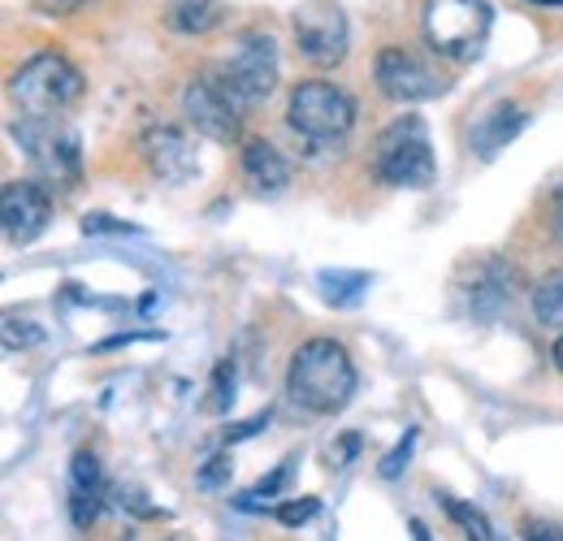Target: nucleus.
I'll list each match as a JSON object with an SVG mask.
<instances>
[{
    "label": "nucleus",
    "instance_id": "1",
    "mask_svg": "<svg viewBox=\"0 0 563 541\" xmlns=\"http://www.w3.org/2000/svg\"><path fill=\"white\" fill-rule=\"evenodd\" d=\"M360 373L347 346L334 339H308L286 368V399L308 416H339L352 404Z\"/></svg>",
    "mask_w": 563,
    "mask_h": 541
},
{
    "label": "nucleus",
    "instance_id": "2",
    "mask_svg": "<svg viewBox=\"0 0 563 541\" xmlns=\"http://www.w3.org/2000/svg\"><path fill=\"white\" fill-rule=\"evenodd\" d=\"M286 126L317 152L343 147L347 135L355 131V100L339 82L308 78L286 100Z\"/></svg>",
    "mask_w": 563,
    "mask_h": 541
},
{
    "label": "nucleus",
    "instance_id": "3",
    "mask_svg": "<svg viewBox=\"0 0 563 541\" xmlns=\"http://www.w3.org/2000/svg\"><path fill=\"white\" fill-rule=\"evenodd\" d=\"M82 91H87L82 69L62 53H35L9 78V100L26 118H62L82 100Z\"/></svg>",
    "mask_w": 563,
    "mask_h": 541
},
{
    "label": "nucleus",
    "instance_id": "4",
    "mask_svg": "<svg viewBox=\"0 0 563 541\" xmlns=\"http://www.w3.org/2000/svg\"><path fill=\"white\" fill-rule=\"evenodd\" d=\"M373 174L399 191H429L438 178V156L429 143V126L421 118H395L373 143Z\"/></svg>",
    "mask_w": 563,
    "mask_h": 541
},
{
    "label": "nucleus",
    "instance_id": "5",
    "mask_svg": "<svg viewBox=\"0 0 563 541\" xmlns=\"http://www.w3.org/2000/svg\"><path fill=\"white\" fill-rule=\"evenodd\" d=\"M13 139L22 143V152L31 161V174L48 191L70 196L82 183V143L62 118H26L22 113V122H13Z\"/></svg>",
    "mask_w": 563,
    "mask_h": 541
},
{
    "label": "nucleus",
    "instance_id": "6",
    "mask_svg": "<svg viewBox=\"0 0 563 541\" xmlns=\"http://www.w3.org/2000/svg\"><path fill=\"white\" fill-rule=\"evenodd\" d=\"M421 31L438 57L473 62L490 40L494 9L490 0H424Z\"/></svg>",
    "mask_w": 563,
    "mask_h": 541
},
{
    "label": "nucleus",
    "instance_id": "7",
    "mask_svg": "<svg viewBox=\"0 0 563 541\" xmlns=\"http://www.w3.org/2000/svg\"><path fill=\"white\" fill-rule=\"evenodd\" d=\"M217 74L225 78V87H230L243 104H261V100H269L274 87H278V78H282V62H278V44H274V35H265V31H243V35H234V44H230L225 62L217 66Z\"/></svg>",
    "mask_w": 563,
    "mask_h": 541
},
{
    "label": "nucleus",
    "instance_id": "8",
    "mask_svg": "<svg viewBox=\"0 0 563 541\" xmlns=\"http://www.w3.org/2000/svg\"><path fill=\"white\" fill-rule=\"evenodd\" d=\"M243 100L225 87V78L209 69L183 87V118L212 143H234L243 135Z\"/></svg>",
    "mask_w": 563,
    "mask_h": 541
},
{
    "label": "nucleus",
    "instance_id": "9",
    "mask_svg": "<svg viewBox=\"0 0 563 541\" xmlns=\"http://www.w3.org/2000/svg\"><path fill=\"white\" fill-rule=\"evenodd\" d=\"M290 31H295V44L299 53L312 62V66H339L352 48V26H347V13L334 4V0H303L295 13H290Z\"/></svg>",
    "mask_w": 563,
    "mask_h": 541
},
{
    "label": "nucleus",
    "instance_id": "10",
    "mask_svg": "<svg viewBox=\"0 0 563 541\" xmlns=\"http://www.w3.org/2000/svg\"><path fill=\"white\" fill-rule=\"evenodd\" d=\"M373 82H377V91H382L386 100H395V104H421V100H433V96L446 91V78L433 74L421 57H412V53L399 48V44H390V48L377 53V62H373Z\"/></svg>",
    "mask_w": 563,
    "mask_h": 541
},
{
    "label": "nucleus",
    "instance_id": "11",
    "mask_svg": "<svg viewBox=\"0 0 563 541\" xmlns=\"http://www.w3.org/2000/svg\"><path fill=\"white\" fill-rule=\"evenodd\" d=\"M0 221H4V239L13 247H31L53 225V191L40 178L4 183V191H0Z\"/></svg>",
    "mask_w": 563,
    "mask_h": 541
},
{
    "label": "nucleus",
    "instance_id": "12",
    "mask_svg": "<svg viewBox=\"0 0 563 541\" xmlns=\"http://www.w3.org/2000/svg\"><path fill=\"white\" fill-rule=\"evenodd\" d=\"M140 156L152 169V178H161L165 187H187L200 174L196 143L178 126H147L140 135Z\"/></svg>",
    "mask_w": 563,
    "mask_h": 541
},
{
    "label": "nucleus",
    "instance_id": "13",
    "mask_svg": "<svg viewBox=\"0 0 563 541\" xmlns=\"http://www.w3.org/2000/svg\"><path fill=\"white\" fill-rule=\"evenodd\" d=\"M516 290H520V277H516L511 265H503V261H482V265L473 269V281H468L460 295H464L468 317H477V321H498V317L516 303Z\"/></svg>",
    "mask_w": 563,
    "mask_h": 541
},
{
    "label": "nucleus",
    "instance_id": "14",
    "mask_svg": "<svg viewBox=\"0 0 563 541\" xmlns=\"http://www.w3.org/2000/svg\"><path fill=\"white\" fill-rule=\"evenodd\" d=\"M529 126V113H525V104H516V100H498L494 109H486L477 122H473V152L482 156V161H494L507 143H516L520 131Z\"/></svg>",
    "mask_w": 563,
    "mask_h": 541
},
{
    "label": "nucleus",
    "instance_id": "15",
    "mask_svg": "<svg viewBox=\"0 0 563 541\" xmlns=\"http://www.w3.org/2000/svg\"><path fill=\"white\" fill-rule=\"evenodd\" d=\"M66 503H70L74 529H91L100 516V498H104V476H100V460L91 451H78L70 460V485H66Z\"/></svg>",
    "mask_w": 563,
    "mask_h": 541
},
{
    "label": "nucleus",
    "instance_id": "16",
    "mask_svg": "<svg viewBox=\"0 0 563 541\" xmlns=\"http://www.w3.org/2000/svg\"><path fill=\"white\" fill-rule=\"evenodd\" d=\"M243 178H247L252 191H261V196H278V191L290 187V161L282 156L274 143L252 139V143L243 147Z\"/></svg>",
    "mask_w": 563,
    "mask_h": 541
},
{
    "label": "nucleus",
    "instance_id": "17",
    "mask_svg": "<svg viewBox=\"0 0 563 541\" xmlns=\"http://www.w3.org/2000/svg\"><path fill=\"white\" fill-rule=\"evenodd\" d=\"M225 0H169L165 4V26L178 35H212L225 22Z\"/></svg>",
    "mask_w": 563,
    "mask_h": 541
},
{
    "label": "nucleus",
    "instance_id": "18",
    "mask_svg": "<svg viewBox=\"0 0 563 541\" xmlns=\"http://www.w3.org/2000/svg\"><path fill=\"white\" fill-rule=\"evenodd\" d=\"M317 281H321V295H325L334 308H355V303L364 299V290H368L373 277H368V273H343V269L330 273L325 269Z\"/></svg>",
    "mask_w": 563,
    "mask_h": 541
},
{
    "label": "nucleus",
    "instance_id": "19",
    "mask_svg": "<svg viewBox=\"0 0 563 541\" xmlns=\"http://www.w3.org/2000/svg\"><path fill=\"white\" fill-rule=\"evenodd\" d=\"M533 312L547 330H563V273L547 277L538 290H533Z\"/></svg>",
    "mask_w": 563,
    "mask_h": 541
},
{
    "label": "nucleus",
    "instance_id": "20",
    "mask_svg": "<svg viewBox=\"0 0 563 541\" xmlns=\"http://www.w3.org/2000/svg\"><path fill=\"white\" fill-rule=\"evenodd\" d=\"M446 516L468 533V538H477V541H490L494 538V529H490V520L477 511V507H464V503H455V498H446Z\"/></svg>",
    "mask_w": 563,
    "mask_h": 541
},
{
    "label": "nucleus",
    "instance_id": "21",
    "mask_svg": "<svg viewBox=\"0 0 563 541\" xmlns=\"http://www.w3.org/2000/svg\"><path fill=\"white\" fill-rule=\"evenodd\" d=\"M290 468H295V460H286V464H278V468H274V473L265 476V481H261L256 489H247V494H243V507H256V498H274V494H278L282 485L290 481Z\"/></svg>",
    "mask_w": 563,
    "mask_h": 541
},
{
    "label": "nucleus",
    "instance_id": "22",
    "mask_svg": "<svg viewBox=\"0 0 563 541\" xmlns=\"http://www.w3.org/2000/svg\"><path fill=\"white\" fill-rule=\"evenodd\" d=\"M230 390H234V368H230V364H217V373H212V411H225V407H230V399H234V395H230Z\"/></svg>",
    "mask_w": 563,
    "mask_h": 541
},
{
    "label": "nucleus",
    "instance_id": "23",
    "mask_svg": "<svg viewBox=\"0 0 563 541\" xmlns=\"http://www.w3.org/2000/svg\"><path fill=\"white\" fill-rule=\"evenodd\" d=\"M412 446H417V433H408L386 460H382V476H399L404 468H408V455H412Z\"/></svg>",
    "mask_w": 563,
    "mask_h": 541
},
{
    "label": "nucleus",
    "instance_id": "24",
    "mask_svg": "<svg viewBox=\"0 0 563 541\" xmlns=\"http://www.w3.org/2000/svg\"><path fill=\"white\" fill-rule=\"evenodd\" d=\"M317 498H303V503H282L278 507V520L282 525H303V520H312L317 516Z\"/></svg>",
    "mask_w": 563,
    "mask_h": 541
},
{
    "label": "nucleus",
    "instance_id": "25",
    "mask_svg": "<svg viewBox=\"0 0 563 541\" xmlns=\"http://www.w3.org/2000/svg\"><path fill=\"white\" fill-rule=\"evenodd\" d=\"M225 476H230V460H225V455H217V460H209V464L200 468L196 481H200V489H217Z\"/></svg>",
    "mask_w": 563,
    "mask_h": 541
},
{
    "label": "nucleus",
    "instance_id": "26",
    "mask_svg": "<svg viewBox=\"0 0 563 541\" xmlns=\"http://www.w3.org/2000/svg\"><path fill=\"white\" fill-rule=\"evenodd\" d=\"M82 230H87V234H135L131 225H122V221H113V217H104V212L87 217V221H82Z\"/></svg>",
    "mask_w": 563,
    "mask_h": 541
},
{
    "label": "nucleus",
    "instance_id": "27",
    "mask_svg": "<svg viewBox=\"0 0 563 541\" xmlns=\"http://www.w3.org/2000/svg\"><path fill=\"white\" fill-rule=\"evenodd\" d=\"M82 4H91V0H35V9H44V13H78Z\"/></svg>",
    "mask_w": 563,
    "mask_h": 541
},
{
    "label": "nucleus",
    "instance_id": "28",
    "mask_svg": "<svg viewBox=\"0 0 563 541\" xmlns=\"http://www.w3.org/2000/svg\"><path fill=\"white\" fill-rule=\"evenodd\" d=\"M551 234H555V243H563V187L551 196Z\"/></svg>",
    "mask_w": 563,
    "mask_h": 541
},
{
    "label": "nucleus",
    "instance_id": "29",
    "mask_svg": "<svg viewBox=\"0 0 563 541\" xmlns=\"http://www.w3.org/2000/svg\"><path fill=\"white\" fill-rule=\"evenodd\" d=\"M525 538H547V541H563V529H555V525H525Z\"/></svg>",
    "mask_w": 563,
    "mask_h": 541
},
{
    "label": "nucleus",
    "instance_id": "30",
    "mask_svg": "<svg viewBox=\"0 0 563 541\" xmlns=\"http://www.w3.org/2000/svg\"><path fill=\"white\" fill-rule=\"evenodd\" d=\"M551 360H555V368L563 373V330H560V339H555V346H551Z\"/></svg>",
    "mask_w": 563,
    "mask_h": 541
},
{
    "label": "nucleus",
    "instance_id": "31",
    "mask_svg": "<svg viewBox=\"0 0 563 541\" xmlns=\"http://www.w3.org/2000/svg\"><path fill=\"white\" fill-rule=\"evenodd\" d=\"M547 4H563V0H547Z\"/></svg>",
    "mask_w": 563,
    "mask_h": 541
}]
</instances>
